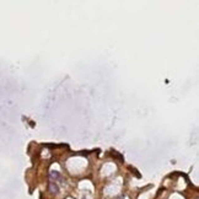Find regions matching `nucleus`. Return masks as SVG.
<instances>
[{"label":"nucleus","mask_w":199,"mask_h":199,"mask_svg":"<svg viewBox=\"0 0 199 199\" xmlns=\"http://www.w3.org/2000/svg\"><path fill=\"white\" fill-rule=\"evenodd\" d=\"M49 191H51V193L57 194V193L59 192V186H58V183L51 181V182H49Z\"/></svg>","instance_id":"nucleus-1"},{"label":"nucleus","mask_w":199,"mask_h":199,"mask_svg":"<svg viewBox=\"0 0 199 199\" xmlns=\"http://www.w3.org/2000/svg\"><path fill=\"white\" fill-rule=\"evenodd\" d=\"M59 177H60L59 172H57V171H51V173H49V178H51V181L56 182L57 179H59Z\"/></svg>","instance_id":"nucleus-2"},{"label":"nucleus","mask_w":199,"mask_h":199,"mask_svg":"<svg viewBox=\"0 0 199 199\" xmlns=\"http://www.w3.org/2000/svg\"><path fill=\"white\" fill-rule=\"evenodd\" d=\"M116 199H124V197H118V198H116Z\"/></svg>","instance_id":"nucleus-3"}]
</instances>
